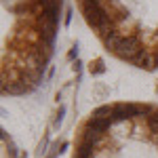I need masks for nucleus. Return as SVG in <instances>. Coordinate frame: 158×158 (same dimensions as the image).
Listing matches in <instances>:
<instances>
[{
	"label": "nucleus",
	"instance_id": "f257e3e1",
	"mask_svg": "<svg viewBox=\"0 0 158 158\" xmlns=\"http://www.w3.org/2000/svg\"><path fill=\"white\" fill-rule=\"evenodd\" d=\"M2 95L36 91L51 63L61 17V0H2Z\"/></svg>",
	"mask_w": 158,
	"mask_h": 158
},
{
	"label": "nucleus",
	"instance_id": "f03ea898",
	"mask_svg": "<svg viewBox=\"0 0 158 158\" xmlns=\"http://www.w3.org/2000/svg\"><path fill=\"white\" fill-rule=\"evenodd\" d=\"M72 158H158V106L112 101L78 127Z\"/></svg>",
	"mask_w": 158,
	"mask_h": 158
},
{
	"label": "nucleus",
	"instance_id": "7ed1b4c3",
	"mask_svg": "<svg viewBox=\"0 0 158 158\" xmlns=\"http://www.w3.org/2000/svg\"><path fill=\"white\" fill-rule=\"evenodd\" d=\"M103 49L139 70H158V0H76Z\"/></svg>",
	"mask_w": 158,
	"mask_h": 158
}]
</instances>
